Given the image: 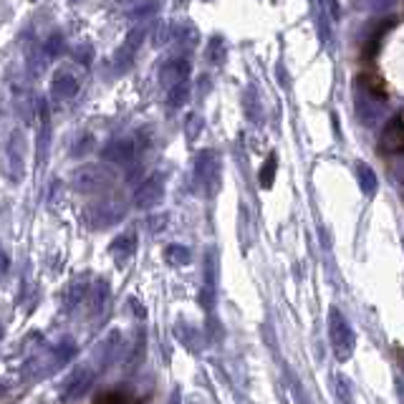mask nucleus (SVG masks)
<instances>
[{
	"label": "nucleus",
	"instance_id": "obj_4",
	"mask_svg": "<svg viewBox=\"0 0 404 404\" xmlns=\"http://www.w3.org/2000/svg\"><path fill=\"white\" fill-rule=\"evenodd\" d=\"M126 207L122 200H102V202H96V205H88L86 213H84V222H86L91 230H106L111 225H117L122 222L124 218Z\"/></svg>",
	"mask_w": 404,
	"mask_h": 404
},
{
	"label": "nucleus",
	"instance_id": "obj_9",
	"mask_svg": "<svg viewBox=\"0 0 404 404\" xmlns=\"http://www.w3.org/2000/svg\"><path fill=\"white\" fill-rule=\"evenodd\" d=\"M119 354H122V334H119V331H109V334L96 344V352H94L96 364H99L104 372V369H109L111 364L119 359Z\"/></svg>",
	"mask_w": 404,
	"mask_h": 404
},
{
	"label": "nucleus",
	"instance_id": "obj_20",
	"mask_svg": "<svg viewBox=\"0 0 404 404\" xmlns=\"http://www.w3.org/2000/svg\"><path fill=\"white\" fill-rule=\"evenodd\" d=\"M164 258H167L169 265H187L192 260V253L187 245H180V242H172L167 250H164Z\"/></svg>",
	"mask_w": 404,
	"mask_h": 404
},
{
	"label": "nucleus",
	"instance_id": "obj_22",
	"mask_svg": "<svg viewBox=\"0 0 404 404\" xmlns=\"http://www.w3.org/2000/svg\"><path fill=\"white\" fill-rule=\"evenodd\" d=\"M356 175H359V184H361V192L364 195H374L376 192V175L374 169L369 167V164H359V169H356Z\"/></svg>",
	"mask_w": 404,
	"mask_h": 404
},
{
	"label": "nucleus",
	"instance_id": "obj_29",
	"mask_svg": "<svg viewBox=\"0 0 404 404\" xmlns=\"http://www.w3.org/2000/svg\"><path fill=\"white\" fill-rule=\"evenodd\" d=\"M316 18H318V30H321V41L323 44H329L331 41V28H329V15H326V10H323V0H318Z\"/></svg>",
	"mask_w": 404,
	"mask_h": 404
},
{
	"label": "nucleus",
	"instance_id": "obj_32",
	"mask_svg": "<svg viewBox=\"0 0 404 404\" xmlns=\"http://www.w3.org/2000/svg\"><path fill=\"white\" fill-rule=\"evenodd\" d=\"M172 41V26L169 23H162V26H157L155 30V46H164Z\"/></svg>",
	"mask_w": 404,
	"mask_h": 404
},
{
	"label": "nucleus",
	"instance_id": "obj_1",
	"mask_svg": "<svg viewBox=\"0 0 404 404\" xmlns=\"http://www.w3.org/2000/svg\"><path fill=\"white\" fill-rule=\"evenodd\" d=\"M195 182L205 198H215L220 192L222 184V164L218 152L213 149H202L195 160Z\"/></svg>",
	"mask_w": 404,
	"mask_h": 404
},
{
	"label": "nucleus",
	"instance_id": "obj_26",
	"mask_svg": "<svg viewBox=\"0 0 404 404\" xmlns=\"http://www.w3.org/2000/svg\"><path fill=\"white\" fill-rule=\"evenodd\" d=\"M88 296V288L86 283H81V286H71L68 288V294H66V311H74L76 306H79L84 298Z\"/></svg>",
	"mask_w": 404,
	"mask_h": 404
},
{
	"label": "nucleus",
	"instance_id": "obj_38",
	"mask_svg": "<svg viewBox=\"0 0 404 404\" xmlns=\"http://www.w3.org/2000/svg\"><path fill=\"white\" fill-rule=\"evenodd\" d=\"M180 3H184V0H180Z\"/></svg>",
	"mask_w": 404,
	"mask_h": 404
},
{
	"label": "nucleus",
	"instance_id": "obj_3",
	"mask_svg": "<svg viewBox=\"0 0 404 404\" xmlns=\"http://www.w3.org/2000/svg\"><path fill=\"white\" fill-rule=\"evenodd\" d=\"M329 338H331V346H334V354H336L338 361L352 359L356 338H354V331H352V326H349V321H346L344 314L338 309L329 311Z\"/></svg>",
	"mask_w": 404,
	"mask_h": 404
},
{
	"label": "nucleus",
	"instance_id": "obj_35",
	"mask_svg": "<svg viewBox=\"0 0 404 404\" xmlns=\"http://www.w3.org/2000/svg\"><path fill=\"white\" fill-rule=\"evenodd\" d=\"M149 225H155V228H152V233H160V230H164V225H167V215H162V218H152V220H149Z\"/></svg>",
	"mask_w": 404,
	"mask_h": 404
},
{
	"label": "nucleus",
	"instance_id": "obj_8",
	"mask_svg": "<svg viewBox=\"0 0 404 404\" xmlns=\"http://www.w3.org/2000/svg\"><path fill=\"white\" fill-rule=\"evenodd\" d=\"M23 152H26V140H23L21 129H13L10 132V140H8L6 147V160H8V175L10 180H21L23 177Z\"/></svg>",
	"mask_w": 404,
	"mask_h": 404
},
{
	"label": "nucleus",
	"instance_id": "obj_16",
	"mask_svg": "<svg viewBox=\"0 0 404 404\" xmlns=\"http://www.w3.org/2000/svg\"><path fill=\"white\" fill-rule=\"evenodd\" d=\"M242 109H245V117H248L253 124H263V106L258 102L256 86L245 88V94H242Z\"/></svg>",
	"mask_w": 404,
	"mask_h": 404
},
{
	"label": "nucleus",
	"instance_id": "obj_14",
	"mask_svg": "<svg viewBox=\"0 0 404 404\" xmlns=\"http://www.w3.org/2000/svg\"><path fill=\"white\" fill-rule=\"evenodd\" d=\"M38 114H41V129H38V162H46V157H48V144H51V117H48V104H46V99L38 102Z\"/></svg>",
	"mask_w": 404,
	"mask_h": 404
},
{
	"label": "nucleus",
	"instance_id": "obj_34",
	"mask_svg": "<svg viewBox=\"0 0 404 404\" xmlns=\"http://www.w3.org/2000/svg\"><path fill=\"white\" fill-rule=\"evenodd\" d=\"M182 41H184V46L187 48H192V46L198 44V33H195V28H190V26H182Z\"/></svg>",
	"mask_w": 404,
	"mask_h": 404
},
{
	"label": "nucleus",
	"instance_id": "obj_24",
	"mask_svg": "<svg viewBox=\"0 0 404 404\" xmlns=\"http://www.w3.org/2000/svg\"><path fill=\"white\" fill-rule=\"evenodd\" d=\"M276 167H278V157L268 155L263 169H260V187H263V190H271L273 187V180H276Z\"/></svg>",
	"mask_w": 404,
	"mask_h": 404
},
{
	"label": "nucleus",
	"instance_id": "obj_21",
	"mask_svg": "<svg viewBox=\"0 0 404 404\" xmlns=\"http://www.w3.org/2000/svg\"><path fill=\"white\" fill-rule=\"evenodd\" d=\"M160 0H142L140 6L132 8V13H129V18L132 21H147V18H152V15L160 13Z\"/></svg>",
	"mask_w": 404,
	"mask_h": 404
},
{
	"label": "nucleus",
	"instance_id": "obj_28",
	"mask_svg": "<svg viewBox=\"0 0 404 404\" xmlns=\"http://www.w3.org/2000/svg\"><path fill=\"white\" fill-rule=\"evenodd\" d=\"M74 59L79 64H84V66H91V61H94V46L88 44V41H81L74 48Z\"/></svg>",
	"mask_w": 404,
	"mask_h": 404
},
{
	"label": "nucleus",
	"instance_id": "obj_31",
	"mask_svg": "<svg viewBox=\"0 0 404 404\" xmlns=\"http://www.w3.org/2000/svg\"><path fill=\"white\" fill-rule=\"evenodd\" d=\"M94 404H132L124 394H119V392H104L102 397H96Z\"/></svg>",
	"mask_w": 404,
	"mask_h": 404
},
{
	"label": "nucleus",
	"instance_id": "obj_11",
	"mask_svg": "<svg viewBox=\"0 0 404 404\" xmlns=\"http://www.w3.org/2000/svg\"><path fill=\"white\" fill-rule=\"evenodd\" d=\"M379 147H382L384 155H402L404 152V122L402 119H392L389 124L384 126Z\"/></svg>",
	"mask_w": 404,
	"mask_h": 404
},
{
	"label": "nucleus",
	"instance_id": "obj_23",
	"mask_svg": "<svg viewBox=\"0 0 404 404\" xmlns=\"http://www.w3.org/2000/svg\"><path fill=\"white\" fill-rule=\"evenodd\" d=\"M106 296H109V288H106V283L104 280H99L94 286V291H91V298H88V309H91V316H96L99 311H102L104 301H106Z\"/></svg>",
	"mask_w": 404,
	"mask_h": 404
},
{
	"label": "nucleus",
	"instance_id": "obj_33",
	"mask_svg": "<svg viewBox=\"0 0 404 404\" xmlns=\"http://www.w3.org/2000/svg\"><path fill=\"white\" fill-rule=\"evenodd\" d=\"M200 126H202V122H200V117H195V114H192V117L187 119V137H190V140H195V137H198Z\"/></svg>",
	"mask_w": 404,
	"mask_h": 404
},
{
	"label": "nucleus",
	"instance_id": "obj_19",
	"mask_svg": "<svg viewBox=\"0 0 404 404\" xmlns=\"http://www.w3.org/2000/svg\"><path fill=\"white\" fill-rule=\"evenodd\" d=\"M205 56L210 64L220 66L222 61H225V56H228V51H225V38H220V36L210 38V41H207V48H205Z\"/></svg>",
	"mask_w": 404,
	"mask_h": 404
},
{
	"label": "nucleus",
	"instance_id": "obj_27",
	"mask_svg": "<svg viewBox=\"0 0 404 404\" xmlns=\"http://www.w3.org/2000/svg\"><path fill=\"white\" fill-rule=\"evenodd\" d=\"M198 329H192V326H187V323H177V338L182 341L184 346H190L192 352L198 349Z\"/></svg>",
	"mask_w": 404,
	"mask_h": 404
},
{
	"label": "nucleus",
	"instance_id": "obj_36",
	"mask_svg": "<svg viewBox=\"0 0 404 404\" xmlns=\"http://www.w3.org/2000/svg\"><path fill=\"white\" fill-rule=\"evenodd\" d=\"M397 359H399V367H402V372H404V346L397 352Z\"/></svg>",
	"mask_w": 404,
	"mask_h": 404
},
{
	"label": "nucleus",
	"instance_id": "obj_2",
	"mask_svg": "<svg viewBox=\"0 0 404 404\" xmlns=\"http://www.w3.org/2000/svg\"><path fill=\"white\" fill-rule=\"evenodd\" d=\"M71 182H74V187L79 192L91 195V192H104L114 187L117 175H114V169L104 167V164H84V167H79L74 172Z\"/></svg>",
	"mask_w": 404,
	"mask_h": 404
},
{
	"label": "nucleus",
	"instance_id": "obj_37",
	"mask_svg": "<svg viewBox=\"0 0 404 404\" xmlns=\"http://www.w3.org/2000/svg\"><path fill=\"white\" fill-rule=\"evenodd\" d=\"M117 3H129V0H117Z\"/></svg>",
	"mask_w": 404,
	"mask_h": 404
},
{
	"label": "nucleus",
	"instance_id": "obj_17",
	"mask_svg": "<svg viewBox=\"0 0 404 404\" xmlns=\"http://www.w3.org/2000/svg\"><path fill=\"white\" fill-rule=\"evenodd\" d=\"M134 248H137V233H134V230H126L124 235L111 242V253H114V258H117L119 263L132 256Z\"/></svg>",
	"mask_w": 404,
	"mask_h": 404
},
{
	"label": "nucleus",
	"instance_id": "obj_30",
	"mask_svg": "<svg viewBox=\"0 0 404 404\" xmlns=\"http://www.w3.org/2000/svg\"><path fill=\"white\" fill-rule=\"evenodd\" d=\"M142 41H144V28H132L126 33V41H124V48H129L132 53L140 51Z\"/></svg>",
	"mask_w": 404,
	"mask_h": 404
},
{
	"label": "nucleus",
	"instance_id": "obj_15",
	"mask_svg": "<svg viewBox=\"0 0 404 404\" xmlns=\"http://www.w3.org/2000/svg\"><path fill=\"white\" fill-rule=\"evenodd\" d=\"M51 91H53V96H56L59 102L74 99L76 91H79V81H76L74 74H68V71H56V76H53V84H51Z\"/></svg>",
	"mask_w": 404,
	"mask_h": 404
},
{
	"label": "nucleus",
	"instance_id": "obj_6",
	"mask_svg": "<svg viewBox=\"0 0 404 404\" xmlns=\"http://www.w3.org/2000/svg\"><path fill=\"white\" fill-rule=\"evenodd\" d=\"M218 298V250L205 253V268H202V288H200V301L205 309H213Z\"/></svg>",
	"mask_w": 404,
	"mask_h": 404
},
{
	"label": "nucleus",
	"instance_id": "obj_10",
	"mask_svg": "<svg viewBox=\"0 0 404 404\" xmlns=\"http://www.w3.org/2000/svg\"><path fill=\"white\" fill-rule=\"evenodd\" d=\"M187 76H190V61L187 59H169L160 68V84L167 91L172 86H177V84L187 81Z\"/></svg>",
	"mask_w": 404,
	"mask_h": 404
},
{
	"label": "nucleus",
	"instance_id": "obj_18",
	"mask_svg": "<svg viewBox=\"0 0 404 404\" xmlns=\"http://www.w3.org/2000/svg\"><path fill=\"white\" fill-rule=\"evenodd\" d=\"M190 102V84L182 81V84H177L167 91V106L169 109H180L184 104Z\"/></svg>",
	"mask_w": 404,
	"mask_h": 404
},
{
	"label": "nucleus",
	"instance_id": "obj_12",
	"mask_svg": "<svg viewBox=\"0 0 404 404\" xmlns=\"http://www.w3.org/2000/svg\"><path fill=\"white\" fill-rule=\"evenodd\" d=\"M91 387H94V372H91V369H76L74 374L66 379V384H64V397L79 399V397H84Z\"/></svg>",
	"mask_w": 404,
	"mask_h": 404
},
{
	"label": "nucleus",
	"instance_id": "obj_5",
	"mask_svg": "<svg viewBox=\"0 0 404 404\" xmlns=\"http://www.w3.org/2000/svg\"><path fill=\"white\" fill-rule=\"evenodd\" d=\"M74 356H76V344L71 338H61L56 346L46 349L44 356H36L33 361H28L26 369H36V374H51V372L61 369L64 364H68Z\"/></svg>",
	"mask_w": 404,
	"mask_h": 404
},
{
	"label": "nucleus",
	"instance_id": "obj_39",
	"mask_svg": "<svg viewBox=\"0 0 404 404\" xmlns=\"http://www.w3.org/2000/svg\"><path fill=\"white\" fill-rule=\"evenodd\" d=\"M74 3H76V0H74Z\"/></svg>",
	"mask_w": 404,
	"mask_h": 404
},
{
	"label": "nucleus",
	"instance_id": "obj_7",
	"mask_svg": "<svg viewBox=\"0 0 404 404\" xmlns=\"http://www.w3.org/2000/svg\"><path fill=\"white\" fill-rule=\"evenodd\" d=\"M162 200H164V180H162V175H149L134 192V207H140V210L157 207Z\"/></svg>",
	"mask_w": 404,
	"mask_h": 404
},
{
	"label": "nucleus",
	"instance_id": "obj_25",
	"mask_svg": "<svg viewBox=\"0 0 404 404\" xmlns=\"http://www.w3.org/2000/svg\"><path fill=\"white\" fill-rule=\"evenodd\" d=\"M64 51H66V44H64V36H61V33H53V36L44 44V53L48 59H59Z\"/></svg>",
	"mask_w": 404,
	"mask_h": 404
},
{
	"label": "nucleus",
	"instance_id": "obj_13",
	"mask_svg": "<svg viewBox=\"0 0 404 404\" xmlns=\"http://www.w3.org/2000/svg\"><path fill=\"white\" fill-rule=\"evenodd\" d=\"M134 152H137V147H134L132 140H111L102 149V160L111 162V164H126V162L134 160Z\"/></svg>",
	"mask_w": 404,
	"mask_h": 404
}]
</instances>
